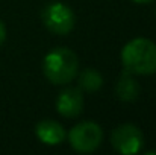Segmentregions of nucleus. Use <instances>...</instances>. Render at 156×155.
<instances>
[{"label":"nucleus","mask_w":156,"mask_h":155,"mask_svg":"<svg viewBox=\"0 0 156 155\" xmlns=\"http://www.w3.org/2000/svg\"><path fill=\"white\" fill-rule=\"evenodd\" d=\"M132 2H135V3H141V5H146V3H150V2H153V0H132Z\"/></svg>","instance_id":"11"},{"label":"nucleus","mask_w":156,"mask_h":155,"mask_svg":"<svg viewBox=\"0 0 156 155\" xmlns=\"http://www.w3.org/2000/svg\"><path fill=\"white\" fill-rule=\"evenodd\" d=\"M124 70L133 75L156 73V44L149 38H133L121 50Z\"/></svg>","instance_id":"1"},{"label":"nucleus","mask_w":156,"mask_h":155,"mask_svg":"<svg viewBox=\"0 0 156 155\" xmlns=\"http://www.w3.org/2000/svg\"><path fill=\"white\" fill-rule=\"evenodd\" d=\"M56 111L64 117H77L83 111V94L80 88L68 87L56 98Z\"/></svg>","instance_id":"6"},{"label":"nucleus","mask_w":156,"mask_h":155,"mask_svg":"<svg viewBox=\"0 0 156 155\" xmlns=\"http://www.w3.org/2000/svg\"><path fill=\"white\" fill-rule=\"evenodd\" d=\"M103 140L102 128L94 122H80L73 126L68 132L70 146L80 154L94 152Z\"/></svg>","instance_id":"3"},{"label":"nucleus","mask_w":156,"mask_h":155,"mask_svg":"<svg viewBox=\"0 0 156 155\" xmlns=\"http://www.w3.org/2000/svg\"><path fill=\"white\" fill-rule=\"evenodd\" d=\"M6 40V28L3 24V21L0 20V46L3 44V41Z\"/></svg>","instance_id":"10"},{"label":"nucleus","mask_w":156,"mask_h":155,"mask_svg":"<svg viewBox=\"0 0 156 155\" xmlns=\"http://www.w3.org/2000/svg\"><path fill=\"white\" fill-rule=\"evenodd\" d=\"M35 134L40 138V142H43L44 145H49V146L61 145L67 138L65 128L59 122L50 120V119H44V120L38 122V125L35 128Z\"/></svg>","instance_id":"7"},{"label":"nucleus","mask_w":156,"mask_h":155,"mask_svg":"<svg viewBox=\"0 0 156 155\" xmlns=\"http://www.w3.org/2000/svg\"><path fill=\"white\" fill-rule=\"evenodd\" d=\"M41 18L44 26L56 35H67L73 31L74 28V12L71 11L70 6H67L65 3L56 2L47 5L43 12H41Z\"/></svg>","instance_id":"4"},{"label":"nucleus","mask_w":156,"mask_h":155,"mask_svg":"<svg viewBox=\"0 0 156 155\" xmlns=\"http://www.w3.org/2000/svg\"><path fill=\"white\" fill-rule=\"evenodd\" d=\"M103 85V76L96 68H85L79 75V88L88 93H94L100 90Z\"/></svg>","instance_id":"9"},{"label":"nucleus","mask_w":156,"mask_h":155,"mask_svg":"<svg viewBox=\"0 0 156 155\" xmlns=\"http://www.w3.org/2000/svg\"><path fill=\"white\" fill-rule=\"evenodd\" d=\"M141 93V87L138 84V81L133 78V73L124 70L118 81H117V85H115V94L120 101L123 102H133L138 99Z\"/></svg>","instance_id":"8"},{"label":"nucleus","mask_w":156,"mask_h":155,"mask_svg":"<svg viewBox=\"0 0 156 155\" xmlns=\"http://www.w3.org/2000/svg\"><path fill=\"white\" fill-rule=\"evenodd\" d=\"M111 145L114 151L121 155H135L144 146V135L141 129L132 123L117 126L111 134Z\"/></svg>","instance_id":"5"},{"label":"nucleus","mask_w":156,"mask_h":155,"mask_svg":"<svg viewBox=\"0 0 156 155\" xmlns=\"http://www.w3.org/2000/svg\"><path fill=\"white\" fill-rule=\"evenodd\" d=\"M152 154H156V151H149V152H146V155H152Z\"/></svg>","instance_id":"12"},{"label":"nucleus","mask_w":156,"mask_h":155,"mask_svg":"<svg viewBox=\"0 0 156 155\" xmlns=\"http://www.w3.org/2000/svg\"><path fill=\"white\" fill-rule=\"evenodd\" d=\"M43 72L55 85L70 84L79 73L77 55L67 47H56L44 56Z\"/></svg>","instance_id":"2"}]
</instances>
